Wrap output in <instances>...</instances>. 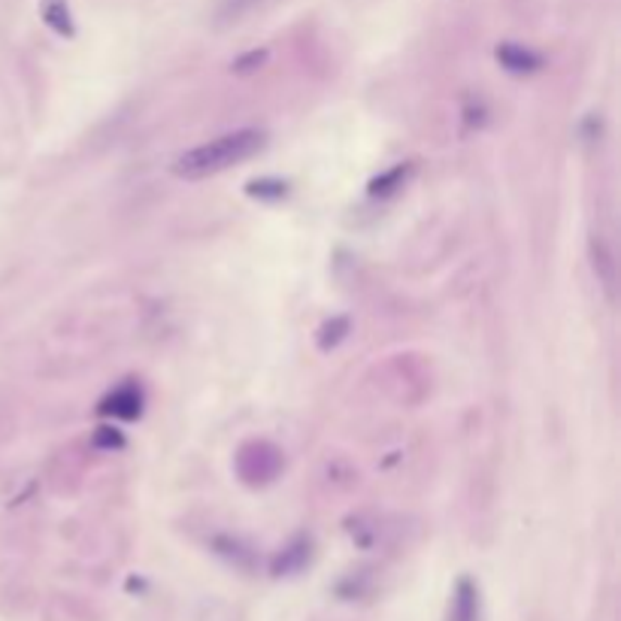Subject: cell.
<instances>
[{
	"mask_svg": "<svg viewBox=\"0 0 621 621\" xmlns=\"http://www.w3.org/2000/svg\"><path fill=\"white\" fill-rule=\"evenodd\" d=\"M103 409H106V413H116V416H125V419H134V416L140 413V394H137V389L116 391Z\"/></svg>",
	"mask_w": 621,
	"mask_h": 621,
	"instance_id": "cell-5",
	"label": "cell"
},
{
	"mask_svg": "<svg viewBox=\"0 0 621 621\" xmlns=\"http://www.w3.org/2000/svg\"><path fill=\"white\" fill-rule=\"evenodd\" d=\"M497 59H500V64H504L506 71H512V73H531L543 64L540 55H534L531 49H524V46H516V43L500 46V49H497Z\"/></svg>",
	"mask_w": 621,
	"mask_h": 621,
	"instance_id": "cell-4",
	"label": "cell"
},
{
	"mask_svg": "<svg viewBox=\"0 0 621 621\" xmlns=\"http://www.w3.org/2000/svg\"><path fill=\"white\" fill-rule=\"evenodd\" d=\"M46 18L61 34H71V15H67V3L64 0H46Z\"/></svg>",
	"mask_w": 621,
	"mask_h": 621,
	"instance_id": "cell-6",
	"label": "cell"
},
{
	"mask_svg": "<svg viewBox=\"0 0 621 621\" xmlns=\"http://www.w3.org/2000/svg\"><path fill=\"white\" fill-rule=\"evenodd\" d=\"M270 0H218L216 10H213V25L216 28H231V25H240L246 22L249 15L264 10Z\"/></svg>",
	"mask_w": 621,
	"mask_h": 621,
	"instance_id": "cell-2",
	"label": "cell"
},
{
	"mask_svg": "<svg viewBox=\"0 0 621 621\" xmlns=\"http://www.w3.org/2000/svg\"><path fill=\"white\" fill-rule=\"evenodd\" d=\"M448 621H479V592L470 579H461V582H458Z\"/></svg>",
	"mask_w": 621,
	"mask_h": 621,
	"instance_id": "cell-3",
	"label": "cell"
},
{
	"mask_svg": "<svg viewBox=\"0 0 621 621\" xmlns=\"http://www.w3.org/2000/svg\"><path fill=\"white\" fill-rule=\"evenodd\" d=\"M264 143H267L264 130H233V134L216 137V140H210V143L179 155L174 164V174L182 176V179H203V176L221 174V170H228L233 164L258 155Z\"/></svg>",
	"mask_w": 621,
	"mask_h": 621,
	"instance_id": "cell-1",
	"label": "cell"
}]
</instances>
